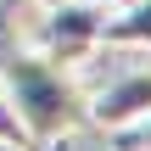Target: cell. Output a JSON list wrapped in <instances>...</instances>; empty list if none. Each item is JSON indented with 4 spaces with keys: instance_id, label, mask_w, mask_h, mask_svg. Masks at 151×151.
I'll list each match as a JSON object with an SVG mask.
<instances>
[{
    "instance_id": "cell-4",
    "label": "cell",
    "mask_w": 151,
    "mask_h": 151,
    "mask_svg": "<svg viewBox=\"0 0 151 151\" xmlns=\"http://www.w3.org/2000/svg\"><path fill=\"white\" fill-rule=\"evenodd\" d=\"M151 50V0H134V6H123V11H112L106 17V28H101V50Z\"/></svg>"
},
{
    "instance_id": "cell-8",
    "label": "cell",
    "mask_w": 151,
    "mask_h": 151,
    "mask_svg": "<svg viewBox=\"0 0 151 151\" xmlns=\"http://www.w3.org/2000/svg\"><path fill=\"white\" fill-rule=\"evenodd\" d=\"M34 6H39V11H50V6H67V0H34Z\"/></svg>"
},
{
    "instance_id": "cell-9",
    "label": "cell",
    "mask_w": 151,
    "mask_h": 151,
    "mask_svg": "<svg viewBox=\"0 0 151 151\" xmlns=\"http://www.w3.org/2000/svg\"><path fill=\"white\" fill-rule=\"evenodd\" d=\"M0 151H28V146H17V140H0Z\"/></svg>"
},
{
    "instance_id": "cell-7",
    "label": "cell",
    "mask_w": 151,
    "mask_h": 151,
    "mask_svg": "<svg viewBox=\"0 0 151 151\" xmlns=\"http://www.w3.org/2000/svg\"><path fill=\"white\" fill-rule=\"evenodd\" d=\"M101 6H106V11H123V6H134V0H101Z\"/></svg>"
},
{
    "instance_id": "cell-5",
    "label": "cell",
    "mask_w": 151,
    "mask_h": 151,
    "mask_svg": "<svg viewBox=\"0 0 151 151\" xmlns=\"http://www.w3.org/2000/svg\"><path fill=\"white\" fill-rule=\"evenodd\" d=\"M0 140H17V146H28V129H22V118L11 112L6 90H0ZM28 151H34V146H28Z\"/></svg>"
},
{
    "instance_id": "cell-2",
    "label": "cell",
    "mask_w": 151,
    "mask_h": 151,
    "mask_svg": "<svg viewBox=\"0 0 151 151\" xmlns=\"http://www.w3.org/2000/svg\"><path fill=\"white\" fill-rule=\"evenodd\" d=\"M106 6L101 0H67V6H50L45 17H39V28H34V50L39 56H50V62H62V67H78L84 56H95L101 50V28H106Z\"/></svg>"
},
{
    "instance_id": "cell-1",
    "label": "cell",
    "mask_w": 151,
    "mask_h": 151,
    "mask_svg": "<svg viewBox=\"0 0 151 151\" xmlns=\"http://www.w3.org/2000/svg\"><path fill=\"white\" fill-rule=\"evenodd\" d=\"M0 90L11 101V112L28 129V146H56L73 134V123H84V90L73 78V67L39 56L34 45L6 50L0 56Z\"/></svg>"
},
{
    "instance_id": "cell-6",
    "label": "cell",
    "mask_w": 151,
    "mask_h": 151,
    "mask_svg": "<svg viewBox=\"0 0 151 151\" xmlns=\"http://www.w3.org/2000/svg\"><path fill=\"white\" fill-rule=\"evenodd\" d=\"M123 140H129V151H151V112L140 118V123H129V129H123Z\"/></svg>"
},
{
    "instance_id": "cell-3",
    "label": "cell",
    "mask_w": 151,
    "mask_h": 151,
    "mask_svg": "<svg viewBox=\"0 0 151 151\" xmlns=\"http://www.w3.org/2000/svg\"><path fill=\"white\" fill-rule=\"evenodd\" d=\"M146 112H151V62L118 73V78L101 84L95 95H84V123H95V129H106V134H123V129L140 123Z\"/></svg>"
}]
</instances>
